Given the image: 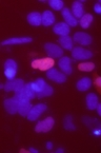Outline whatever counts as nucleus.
Masks as SVG:
<instances>
[{
	"mask_svg": "<svg viewBox=\"0 0 101 153\" xmlns=\"http://www.w3.org/2000/svg\"><path fill=\"white\" fill-rule=\"evenodd\" d=\"M36 96V92L32 89L31 83H25V86L23 87L22 90L15 92V98L18 101L20 100H31L34 97Z\"/></svg>",
	"mask_w": 101,
	"mask_h": 153,
	"instance_id": "1",
	"label": "nucleus"
},
{
	"mask_svg": "<svg viewBox=\"0 0 101 153\" xmlns=\"http://www.w3.org/2000/svg\"><path fill=\"white\" fill-rule=\"evenodd\" d=\"M54 60L51 57H46V58L42 59H35L32 62V68L34 69H39L40 71H49V69H52L54 65Z\"/></svg>",
	"mask_w": 101,
	"mask_h": 153,
	"instance_id": "2",
	"label": "nucleus"
},
{
	"mask_svg": "<svg viewBox=\"0 0 101 153\" xmlns=\"http://www.w3.org/2000/svg\"><path fill=\"white\" fill-rule=\"evenodd\" d=\"M17 74V63L13 59H7L4 62V75L7 80H13Z\"/></svg>",
	"mask_w": 101,
	"mask_h": 153,
	"instance_id": "3",
	"label": "nucleus"
},
{
	"mask_svg": "<svg viewBox=\"0 0 101 153\" xmlns=\"http://www.w3.org/2000/svg\"><path fill=\"white\" fill-rule=\"evenodd\" d=\"M44 50L46 54L49 55V57H51V58H61L63 55V50L55 43H45Z\"/></svg>",
	"mask_w": 101,
	"mask_h": 153,
	"instance_id": "4",
	"label": "nucleus"
},
{
	"mask_svg": "<svg viewBox=\"0 0 101 153\" xmlns=\"http://www.w3.org/2000/svg\"><path fill=\"white\" fill-rule=\"evenodd\" d=\"M72 56L76 60H88L93 57V53L81 47H77L72 50Z\"/></svg>",
	"mask_w": 101,
	"mask_h": 153,
	"instance_id": "5",
	"label": "nucleus"
},
{
	"mask_svg": "<svg viewBox=\"0 0 101 153\" xmlns=\"http://www.w3.org/2000/svg\"><path fill=\"white\" fill-rule=\"evenodd\" d=\"M46 77L57 83H63L66 81V75L63 72H59L57 69H49L46 71Z\"/></svg>",
	"mask_w": 101,
	"mask_h": 153,
	"instance_id": "6",
	"label": "nucleus"
},
{
	"mask_svg": "<svg viewBox=\"0 0 101 153\" xmlns=\"http://www.w3.org/2000/svg\"><path fill=\"white\" fill-rule=\"evenodd\" d=\"M24 86H25V83L22 79H13V80H7V82L4 83L3 89H4V91H7V92H11V91L18 92V91L22 90Z\"/></svg>",
	"mask_w": 101,
	"mask_h": 153,
	"instance_id": "7",
	"label": "nucleus"
},
{
	"mask_svg": "<svg viewBox=\"0 0 101 153\" xmlns=\"http://www.w3.org/2000/svg\"><path fill=\"white\" fill-rule=\"evenodd\" d=\"M46 109H47V107H46V105H44V104H38V105H36V106H34L33 108H32V110L29 111V115H27V120H31V122L38 120L39 116H40L42 113H44L45 111H46Z\"/></svg>",
	"mask_w": 101,
	"mask_h": 153,
	"instance_id": "8",
	"label": "nucleus"
},
{
	"mask_svg": "<svg viewBox=\"0 0 101 153\" xmlns=\"http://www.w3.org/2000/svg\"><path fill=\"white\" fill-rule=\"evenodd\" d=\"M54 124H55V120L53 117H46L44 120L42 122L38 123L35 127V131L38 133L40 132H49L53 129L54 127Z\"/></svg>",
	"mask_w": 101,
	"mask_h": 153,
	"instance_id": "9",
	"label": "nucleus"
},
{
	"mask_svg": "<svg viewBox=\"0 0 101 153\" xmlns=\"http://www.w3.org/2000/svg\"><path fill=\"white\" fill-rule=\"evenodd\" d=\"M3 106H4V109L7 110V112L9 114H16V113H18L19 101L15 97L5 99L4 102H3Z\"/></svg>",
	"mask_w": 101,
	"mask_h": 153,
	"instance_id": "10",
	"label": "nucleus"
},
{
	"mask_svg": "<svg viewBox=\"0 0 101 153\" xmlns=\"http://www.w3.org/2000/svg\"><path fill=\"white\" fill-rule=\"evenodd\" d=\"M58 65H59V68L61 69V71H62L65 75L72 74V72H73V70H72V60H71L70 57L62 56L61 58H59Z\"/></svg>",
	"mask_w": 101,
	"mask_h": 153,
	"instance_id": "11",
	"label": "nucleus"
},
{
	"mask_svg": "<svg viewBox=\"0 0 101 153\" xmlns=\"http://www.w3.org/2000/svg\"><path fill=\"white\" fill-rule=\"evenodd\" d=\"M73 39L81 45H90L92 43L91 35H88V33H84V32H77V33H75Z\"/></svg>",
	"mask_w": 101,
	"mask_h": 153,
	"instance_id": "12",
	"label": "nucleus"
},
{
	"mask_svg": "<svg viewBox=\"0 0 101 153\" xmlns=\"http://www.w3.org/2000/svg\"><path fill=\"white\" fill-rule=\"evenodd\" d=\"M61 14H62L63 19L65 20V23H67L70 27H77L78 20H77V18L73 15V13L67 9V7L63 9L62 11H61Z\"/></svg>",
	"mask_w": 101,
	"mask_h": 153,
	"instance_id": "13",
	"label": "nucleus"
},
{
	"mask_svg": "<svg viewBox=\"0 0 101 153\" xmlns=\"http://www.w3.org/2000/svg\"><path fill=\"white\" fill-rule=\"evenodd\" d=\"M53 31H54L55 34L59 35L60 37L67 36L71 31V27H70V25L65 22H58L55 25L54 27H53Z\"/></svg>",
	"mask_w": 101,
	"mask_h": 153,
	"instance_id": "14",
	"label": "nucleus"
},
{
	"mask_svg": "<svg viewBox=\"0 0 101 153\" xmlns=\"http://www.w3.org/2000/svg\"><path fill=\"white\" fill-rule=\"evenodd\" d=\"M33 41V38L31 37H13L9 38L7 40L2 41V45H23V43H29Z\"/></svg>",
	"mask_w": 101,
	"mask_h": 153,
	"instance_id": "15",
	"label": "nucleus"
},
{
	"mask_svg": "<svg viewBox=\"0 0 101 153\" xmlns=\"http://www.w3.org/2000/svg\"><path fill=\"white\" fill-rule=\"evenodd\" d=\"M27 22L33 27H39L42 25V15L38 12H32L27 15Z\"/></svg>",
	"mask_w": 101,
	"mask_h": 153,
	"instance_id": "16",
	"label": "nucleus"
},
{
	"mask_svg": "<svg viewBox=\"0 0 101 153\" xmlns=\"http://www.w3.org/2000/svg\"><path fill=\"white\" fill-rule=\"evenodd\" d=\"M86 108L88 110H95L97 109L99 105V99L98 96L94 93H88L86 97Z\"/></svg>",
	"mask_w": 101,
	"mask_h": 153,
	"instance_id": "17",
	"label": "nucleus"
},
{
	"mask_svg": "<svg viewBox=\"0 0 101 153\" xmlns=\"http://www.w3.org/2000/svg\"><path fill=\"white\" fill-rule=\"evenodd\" d=\"M31 100H20L19 101V107H18V113L23 117H27L29 111L32 110V105L29 102Z\"/></svg>",
	"mask_w": 101,
	"mask_h": 153,
	"instance_id": "18",
	"label": "nucleus"
},
{
	"mask_svg": "<svg viewBox=\"0 0 101 153\" xmlns=\"http://www.w3.org/2000/svg\"><path fill=\"white\" fill-rule=\"evenodd\" d=\"M92 79L90 77H83L80 80L77 81L76 83V88L77 90L81 91V92H84V91L88 90V89L92 87Z\"/></svg>",
	"mask_w": 101,
	"mask_h": 153,
	"instance_id": "19",
	"label": "nucleus"
},
{
	"mask_svg": "<svg viewBox=\"0 0 101 153\" xmlns=\"http://www.w3.org/2000/svg\"><path fill=\"white\" fill-rule=\"evenodd\" d=\"M55 22V16L51 11H44L42 14V25L44 27L53 25Z\"/></svg>",
	"mask_w": 101,
	"mask_h": 153,
	"instance_id": "20",
	"label": "nucleus"
},
{
	"mask_svg": "<svg viewBox=\"0 0 101 153\" xmlns=\"http://www.w3.org/2000/svg\"><path fill=\"white\" fill-rule=\"evenodd\" d=\"M72 10H73V15H74L76 18H81L83 16L84 11H83L82 2H80V1H75V2H73Z\"/></svg>",
	"mask_w": 101,
	"mask_h": 153,
	"instance_id": "21",
	"label": "nucleus"
},
{
	"mask_svg": "<svg viewBox=\"0 0 101 153\" xmlns=\"http://www.w3.org/2000/svg\"><path fill=\"white\" fill-rule=\"evenodd\" d=\"M59 43H60L63 49L71 50V51L74 49V48H73V39L71 38L69 35H67V36L60 37V38H59Z\"/></svg>",
	"mask_w": 101,
	"mask_h": 153,
	"instance_id": "22",
	"label": "nucleus"
},
{
	"mask_svg": "<svg viewBox=\"0 0 101 153\" xmlns=\"http://www.w3.org/2000/svg\"><path fill=\"white\" fill-rule=\"evenodd\" d=\"M31 86H32V89H33L35 92L39 93L45 88L46 83H45V81L43 80L42 78H38V79H36L35 81H33V82H31Z\"/></svg>",
	"mask_w": 101,
	"mask_h": 153,
	"instance_id": "23",
	"label": "nucleus"
},
{
	"mask_svg": "<svg viewBox=\"0 0 101 153\" xmlns=\"http://www.w3.org/2000/svg\"><path fill=\"white\" fill-rule=\"evenodd\" d=\"M93 19H94V17H93L91 14H84V15L80 18L81 27H83V29H88L91 23L93 22Z\"/></svg>",
	"mask_w": 101,
	"mask_h": 153,
	"instance_id": "24",
	"label": "nucleus"
},
{
	"mask_svg": "<svg viewBox=\"0 0 101 153\" xmlns=\"http://www.w3.org/2000/svg\"><path fill=\"white\" fill-rule=\"evenodd\" d=\"M53 93H54V89L52 88V87L49 86V85H47L45 86V88L43 89L41 92L39 93H36V97H38V98H42V97H47V96H52Z\"/></svg>",
	"mask_w": 101,
	"mask_h": 153,
	"instance_id": "25",
	"label": "nucleus"
},
{
	"mask_svg": "<svg viewBox=\"0 0 101 153\" xmlns=\"http://www.w3.org/2000/svg\"><path fill=\"white\" fill-rule=\"evenodd\" d=\"M63 126H64L65 130H69V131L76 130V127L73 124V117L71 116V115H67L64 118V120H63Z\"/></svg>",
	"mask_w": 101,
	"mask_h": 153,
	"instance_id": "26",
	"label": "nucleus"
},
{
	"mask_svg": "<svg viewBox=\"0 0 101 153\" xmlns=\"http://www.w3.org/2000/svg\"><path fill=\"white\" fill-rule=\"evenodd\" d=\"M49 4L55 11H62L63 7H64L62 0H51V1H49Z\"/></svg>",
	"mask_w": 101,
	"mask_h": 153,
	"instance_id": "27",
	"label": "nucleus"
},
{
	"mask_svg": "<svg viewBox=\"0 0 101 153\" xmlns=\"http://www.w3.org/2000/svg\"><path fill=\"white\" fill-rule=\"evenodd\" d=\"M78 69L82 72H92L95 69V65L93 62H82L78 65Z\"/></svg>",
	"mask_w": 101,
	"mask_h": 153,
	"instance_id": "28",
	"label": "nucleus"
},
{
	"mask_svg": "<svg viewBox=\"0 0 101 153\" xmlns=\"http://www.w3.org/2000/svg\"><path fill=\"white\" fill-rule=\"evenodd\" d=\"M94 83H95V86H96V88L98 89L99 92H101V77H96Z\"/></svg>",
	"mask_w": 101,
	"mask_h": 153,
	"instance_id": "29",
	"label": "nucleus"
},
{
	"mask_svg": "<svg viewBox=\"0 0 101 153\" xmlns=\"http://www.w3.org/2000/svg\"><path fill=\"white\" fill-rule=\"evenodd\" d=\"M94 10L95 12H96L97 14H101V4L100 3H96V4L94 5Z\"/></svg>",
	"mask_w": 101,
	"mask_h": 153,
	"instance_id": "30",
	"label": "nucleus"
},
{
	"mask_svg": "<svg viewBox=\"0 0 101 153\" xmlns=\"http://www.w3.org/2000/svg\"><path fill=\"white\" fill-rule=\"evenodd\" d=\"M46 149H47V150H52V149H53V144L51 142L46 143Z\"/></svg>",
	"mask_w": 101,
	"mask_h": 153,
	"instance_id": "31",
	"label": "nucleus"
},
{
	"mask_svg": "<svg viewBox=\"0 0 101 153\" xmlns=\"http://www.w3.org/2000/svg\"><path fill=\"white\" fill-rule=\"evenodd\" d=\"M97 113L101 116V104H99L98 107H97Z\"/></svg>",
	"mask_w": 101,
	"mask_h": 153,
	"instance_id": "32",
	"label": "nucleus"
},
{
	"mask_svg": "<svg viewBox=\"0 0 101 153\" xmlns=\"http://www.w3.org/2000/svg\"><path fill=\"white\" fill-rule=\"evenodd\" d=\"M64 152V149H62V148H58L56 150V153H63Z\"/></svg>",
	"mask_w": 101,
	"mask_h": 153,
	"instance_id": "33",
	"label": "nucleus"
},
{
	"mask_svg": "<svg viewBox=\"0 0 101 153\" xmlns=\"http://www.w3.org/2000/svg\"><path fill=\"white\" fill-rule=\"evenodd\" d=\"M29 152H34V153H38V150L37 149H34V148H29Z\"/></svg>",
	"mask_w": 101,
	"mask_h": 153,
	"instance_id": "34",
	"label": "nucleus"
},
{
	"mask_svg": "<svg viewBox=\"0 0 101 153\" xmlns=\"http://www.w3.org/2000/svg\"><path fill=\"white\" fill-rule=\"evenodd\" d=\"M99 3H100V4H101V0H100V1H99Z\"/></svg>",
	"mask_w": 101,
	"mask_h": 153,
	"instance_id": "35",
	"label": "nucleus"
}]
</instances>
